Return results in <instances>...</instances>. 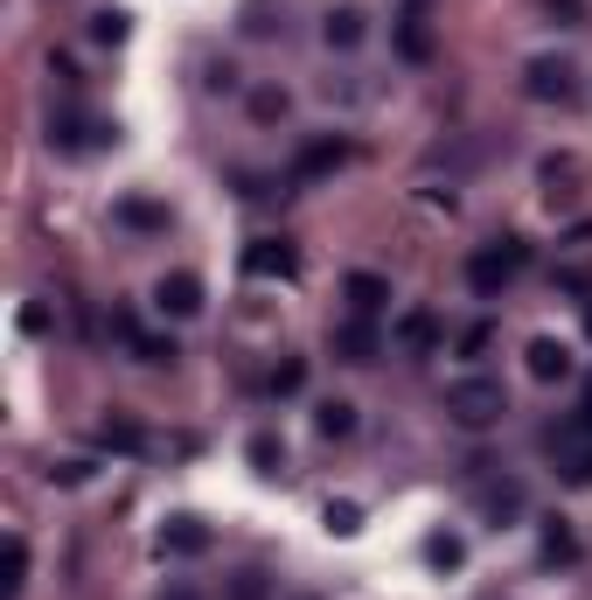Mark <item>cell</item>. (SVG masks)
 <instances>
[{"label": "cell", "instance_id": "1", "mask_svg": "<svg viewBox=\"0 0 592 600\" xmlns=\"http://www.w3.org/2000/svg\"><path fill=\"white\" fill-rule=\"evenodd\" d=\"M502 412H509L502 378H481V370H474V378H453V384H446V419L467 426V434H488Z\"/></svg>", "mask_w": 592, "mask_h": 600}, {"label": "cell", "instance_id": "2", "mask_svg": "<svg viewBox=\"0 0 592 600\" xmlns=\"http://www.w3.org/2000/svg\"><path fill=\"white\" fill-rule=\"evenodd\" d=\"M523 238H495V245H481V252H474L467 258V287L474 293H481V300H495V293H502L509 287V279H515V266H523Z\"/></svg>", "mask_w": 592, "mask_h": 600}, {"label": "cell", "instance_id": "3", "mask_svg": "<svg viewBox=\"0 0 592 600\" xmlns=\"http://www.w3.org/2000/svg\"><path fill=\"white\" fill-rule=\"evenodd\" d=\"M523 91L537 105H571V99H579V64H571V56H530Z\"/></svg>", "mask_w": 592, "mask_h": 600}, {"label": "cell", "instance_id": "4", "mask_svg": "<svg viewBox=\"0 0 592 600\" xmlns=\"http://www.w3.org/2000/svg\"><path fill=\"white\" fill-rule=\"evenodd\" d=\"M154 308H161V314H175V322L202 314V279H196V273H167L161 287H154Z\"/></svg>", "mask_w": 592, "mask_h": 600}, {"label": "cell", "instance_id": "5", "mask_svg": "<svg viewBox=\"0 0 592 600\" xmlns=\"http://www.w3.org/2000/svg\"><path fill=\"white\" fill-rule=\"evenodd\" d=\"M550 447H558V475L571 482V489H592V440H579V426L550 434Z\"/></svg>", "mask_w": 592, "mask_h": 600}, {"label": "cell", "instance_id": "6", "mask_svg": "<svg viewBox=\"0 0 592 600\" xmlns=\"http://www.w3.org/2000/svg\"><path fill=\"white\" fill-rule=\"evenodd\" d=\"M293 266H300V258H293L286 238H258V245L244 252V273H252V279H293Z\"/></svg>", "mask_w": 592, "mask_h": 600}, {"label": "cell", "instance_id": "7", "mask_svg": "<svg viewBox=\"0 0 592 600\" xmlns=\"http://www.w3.org/2000/svg\"><path fill=\"white\" fill-rule=\"evenodd\" d=\"M161 552L167 558H202L209 552V523L202 517H167L161 523Z\"/></svg>", "mask_w": 592, "mask_h": 600}, {"label": "cell", "instance_id": "8", "mask_svg": "<svg viewBox=\"0 0 592 600\" xmlns=\"http://www.w3.org/2000/svg\"><path fill=\"white\" fill-rule=\"evenodd\" d=\"M523 364H530V378H537V384H558V378H571V349L558 343V335H537V343L523 349Z\"/></svg>", "mask_w": 592, "mask_h": 600}, {"label": "cell", "instance_id": "9", "mask_svg": "<svg viewBox=\"0 0 592 600\" xmlns=\"http://www.w3.org/2000/svg\"><path fill=\"white\" fill-rule=\"evenodd\" d=\"M376 349H384V343H376L370 314H356V322L335 328V356H341V364H376Z\"/></svg>", "mask_w": 592, "mask_h": 600}, {"label": "cell", "instance_id": "10", "mask_svg": "<svg viewBox=\"0 0 592 600\" xmlns=\"http://www.w3.org/2000/svg\"><path fill=\"white\" fill-rule=\"evenodd\" d=\"M481 517L502 531V523L523 517V482H481Z\"/></svg>", "mask_w": 592, "mask_h": 600}, {"label": "cell", "instance_id": "11", "mask_svg": "<svg viewBox=\"0 0 592 600\" xmlns=\"http://www.w3.org/2000/svg\"><path fill=\"white\" fill-rule=\"evenodd\" d=\"M362 35H370L362 8H328V22H321V43H328V49H356Z\"/></svg>", "mask_w": 592, "mask_h": 600}, {"label": "cell", "instance_id": "12", "mask_svg": "<svg viewBox=\"0 0 592 600\" xmlns=\"http://www.w3.org/2000/svg\"><path fill=\"white\" fill-rule=\"evenodd\" d=\"M314 434H321V440H349V434H356V405H349V399H321V405H314Z\"/></svg>", "mask_w": 592, "mask_h": 600}, {"label": "cell", "instance_id": "13", "mask_svg": "<svg viewBox=\"0 0 592 600\" xmlns=\"http://www.w3.org/2000/svg\"><path fill=\"white\" fill-rule=\"evenodd\" d=\"M432 343H439V322H432L426 308H411L405 322H397V349H405V356H426Z\"/></svg>", "mask_w": 592, "mask_h": 600}, {"label": "cell", "instance_id": "14", "mask_svg": "<svg viewBox=\"0 0 592 600\" xmlns=\"http://www.w3.org/2000/svg\"><path fill=\"white\" fill-rule=\"evenodd\" d=\"M426 566L461 573V566H467V538H461V531H432V538H426Z\"/></svg>", "mask_w": 592, "mask_h": 600}, {"label": "cell", "instance_id": "15", "mask_svg": "<svg viewBox=\"0 0 592 600\" xmlns=\"http://www.w3.org/2000/svg\"><path fill=\"white\" fill-rule=\"evenodd\" d=\"M244 454H252V468H258L265 482L286 475V440H279V434H252V447H244Z\"/></svg>", "mask_w": 592, "mask_h": 600}, {"label": "cell", "instance_id": "16", "mask_svg": "<svg viewBox=\"0 0 592 600\" xmlns=\"http://www.w3.org/2000/svg\"><path fill=\"white\" fill-rule=\"evenodd\" d=\"M341 293L356 300V314H376V308H384V300H391V287H384V279H376V273H349V279H341Z\"/></svg>", "mask_w": 592, "mask_h": 600}, {"label": "cell", "instance_id": "17", "mask_svg": "<svg viewBox=\"0 0 592 600\" xmlns=\"http://www.w3.org/2000/svg\"><path fill=\"white\" fill-rule=\"evenodd\" d=\"M341 154H349L341 140H314L307 154H300V168H293V175H300V182H314V175H328V168H341Z\"/></svg>", "mask_w": 592, "mask_h": 600}, {"label": "cell", "instance_id": "18", "mask_svg": "<svg viewBox=\"0 0 592 600\" xmlns=\"http://www.w3.org/2000/svg\"><path fill=\"white\" fill-rule=\"evenodd\" d=\"M119 223H126V231H167V210H161V203L126 196V203H119Z\"/></svg>", "mask_w": 592, "mask_h": 600}, {"label": "cell", "instance_id": "19", "mask_svg": "<svg viewBox=\"0 0 592 600\" xmlns=\"http://www.w3.org/2000/svg\"><path fill=\"white\" fill-rule=\"evenodd\" d=\"M98 447H112V454H140L147 434H140L132 419H105V426H98Z\"/></svg>", "mask_w": 592, "mask_h": 600}, {"label": "cell", "instance_id": "20", "mask_svg": "<svg viewBox=\"0 0 592 600\" xmlns=\"http://www.w3.org/2000/svg\"><path fill=\"white\" fill-rule=\"evenodd\" d=\"M397 49H405L411 64H426V56H432V35H426V22H418V14H405V22H397Z\"/></svg>", "mask_w": 592, "mask_h": 600}, {"label": "cell", "instance_id": "21", "mask_svg": "<svg viewBox=\"0 0 592 600\" xmlns=\"http://www.w3.org/2000/svg\"><path fill=\"white\" fill-rule=\"evenodd\" d=\"M28 593V538H8V600Z\"/></svg>", "mask_w": 592, "mask_h": 600}, {"label": "cell", "instance_id": "22", "mask_svg": "<svg viewBox=\"0 0 592 600\" xmlns=\"http://www.w3.org/2000/svg\"><path fill=\"white\" fill-rule=\"evenodd\" d=\"M321 523H328L335 538H356V531H362V503H328V510H321Z\"/></svg>", "mask_w": 592, "mask_h": 600}, {"label": "cell", "instance_id": "23", "mask_svg": "<svg viewBox=\"0 0 592 600\" xmlns=\"http://www.w3.org/2000/svg\"><path fill=\"white\" fill-rule=\"evenodd\" d=\"M91 43H126V14H119V8L91 14Z\"/></svg>", "mask_w": 592, "mask_h": 600}, {"label": "cell", "instance_id": "24", "mask_svg": "<svg viewBox=\"0 0 592 600\" xmlns=\"http://www.w3.org/2000/svg\"><path fill=\"white\" fill-rule=\"evenodd\" d=\"M307 384V364H300V356H286V364L272 370V391H300Z\"/></svg>", "mask_w": 592, "mask_h": 600}, {"label": "cell", "instance_id": "25", "mask_svg": "<svg viewBox=\"0 0 592 600\" xmlns=\"http://www.w3.org/2000/svg\"><path fill=\"white\" fill-rule=\"evenodd\" d=\"M286 112V91H252V119H279Z\"/></svg>", "mask_w": 592, "mask_h": 600}, {"label": "cell", "instance_id": "26", "mask_svg": "<svg viewBox=\"0 0 592 600\" xmlns=\"http://www.w3.org/2000/svg\"><path fill=\"white\" fill-rule=\"evenodd\" d=\"M571 552H579V545H571V531H565V523H550V531H544V558H571Z\"/></svg>", "mask_w": 592, "mask_h": 600}, {"label": "cell", "instance_id": "27", "mask_svg": "<svg viewBox=\"0 0 592 600\" xmlns=\"http://www.w3.org/2000/svg\"><path fill=\"white\" fill-rule=\"evenodd\" d=\"M488 343H495V328H488V322H474V328L461 335V356H481Z\"/></svg>", "mask_w": 592, "mask_h": 600}, {"label": "cell", "instance_id": "28", "mask_svg": "<svg viewBox=\"0 0 592 600\" xmlns=\"http://www.w3.org/2000/svg\"><path fill=\"white\" fill-rule=\"evenodd\" d=\"M231 600H265V573H237V587H231Z\"/></svg>", "mask_w": 592, "mask_h": 600}, {"label": "cell", "instance_id": "29", "mask_svg": "<svg viewBox=\"0 0 592 600\" xmlns=\"http://www.w3.org/2000/svg\"><path fill=\"white\" fill-rule=\"evenodd\" d=\"M550 14H565V22H579V14H585V0H550Z\"/></svg>", "mask_w": 592, "mask_h": 600}, {"label": "cell", "instance_id": "30", "mask_svg": "<svg viewBox=\"0 0 592 600\" xmlns=\"http://www.w3.org/2000/svg\"><path fill=\"white\" fill-rule=\"evenodd\" d=\"M579 434H592V378H585V405H579Z\"/></svg>", "mask_w": 592, "mask_h": 600}, {"label": "cell", "instance_id": "31", "mask_svg": "<svg viewBox=\"0 0 592 600\" xmlns=\"http://www.w3.org/2000/svg\"><path fill=\"white\" fill-rule=\"evenodd\" d=\"M161 600H196V593H188V587H167V593H161Z\"/></svg>", "mask_w": 592, "mask_h": 600}, {"label": "cell", "instance_id": "32", "mask_svg": "<svg viewBox=\"0 0 592 600\" xmlns=\"http://www.w3.org/2000/svg\"><path fill=\"white\" fill-rule=\"evenodd\" d=\"M585 335H592V308H585Z\"/></svg>", "mask_w": 592, "mask_h": 600}]
</instances>
